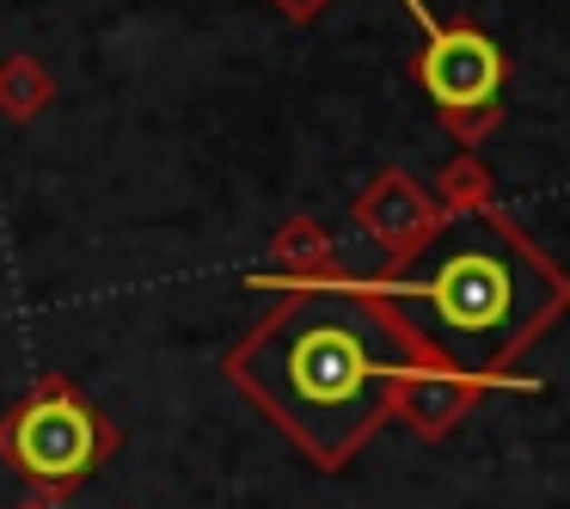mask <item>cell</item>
<instances>
[{"instance_id":"1","label":"cell","mask_w":570,"mask_h":509,"mask_svg":"<svg viewBox=\"0 0 570 509\" xmlns=\"http://www.w3.org/2000/svg\"><path fill=\"white\" fill-rule=\"evenodd\" d=\"M417 374L435 362L374 288H301L234 350V381L320 467H344Z\"/></svg>"},{"instance_id":"2","label":"cell","mask_w":570,"mask_h":509,"mask_svg":"<svg viewBox=\"0 0 570 509\" xmlns=\"http://www.w3.org/2000/svg\"><path fill=\"white\" fill-rule=\"evenodd\" d=\"M374 295L423 344L435 369L503 381V369L552 332L570 307V276L497 209H466L435 227L417 258Z\"/></svg>"},{"instance_id":"3","label":"cell","mask_w":570,"mask_h":509,"mask_svg":"<svg viewBox=\"0 0 570 509\" xmlns=\"http://www.w3.org/2000/svg\"><path fill=\"white\" fill-rule=\"evenodd\" d=\"M405 13L423 31L417 75H423V92L435 99V111L454 117V124H472V117L491 124L497 87H503V50L479 26H442L423 0H405Z\"/></svg>"},{"instance_id":"4","label":"cell","mask_w":570,"mask_h":509,"mask_svg":"<svg viewBox=\"0 0 570 509\" xmlns=\"http://www.w3.org/2000/svg\"><path fill=\"white\" fill-rule=\"evenodd\" d=\"M7 448H13V460L31 472V479L68 484V479H80V472L99 467L105 423H99V411H92L80 393H38L13 418Z\"/></svg>"}]
</instances>
